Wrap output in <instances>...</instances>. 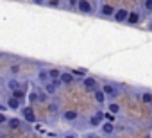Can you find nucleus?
Segmentation results:
<instances>
[{"mask_svg": "<svg viewBox=\"0 0 152 138\" xmlns=\"http://www.w3.org/2000/svg\"><path fill=\"white\" fill-rule=\"evenodd\" d=\"M9 122V117L6 115V113H0V126H4V124H7Z\"/></svg>", "mask_w": 152, "mask_h": 138, "instance_id": "obj_25", "label": "nucleus"}, {"mask_svg": "<svg viewBox=\"0 0 152 138\" xmlns=\"http://www.w3.org/2000/svg\"><path fill=\"white\" fill-rule=\"evenodd\" d=\"M7 88H9L11 92H16V90L25 88V84H23V83H20V81H16V79H9V81H7Z\"/></svg>", "mask_w": 152, "mask_h": 138, "instance_id": "obj_10", "label": "nucleus"}, {"mask_svg": "<svg viewBox=\"0 0 152 138\" xmlns=\"http://www.w3.org/2000/svg\"><path fill=\"white\" fill-rule=\"evenodd\" d=\"M27 101H29L31 104H34V102H39V93H38L36 90H32V92L27 95Z\"/></svg>", "mask_w": 152, "mask_h": 138, "instance_id": "obj_20", "label": "nucleus"}, {"mask_svg": "<svg viewBox=\"0 0 152 138\" xmlns=\"http://www.w3.org/2000/svg\"><path fill=\"white\" fill-rule=\"evenodd\" d=\"M104 118H106V122H111V124H113L116 117H115V115H111V113H106V115H104Z\"/></svg>", "mask_w": 152, "mask_h": 138, "instance_id": "obj_27", "label": "nucleus"}, {"mask_svg": "<svg viewBox=\"0 0 152 138\" xmlns=\"http://www.w3.org/2000/svg\"><path fill=\"white\" fill-rule=\"evenodd\" d=\"M143 7H145V11L152 13V0H147V2H143Z\"/></svg>", "mask_w": 152, "mask_h": 138, "instance_id": "obj_26", "label": "nucleus"}, {"mask_svg": "<svg viewBox=\"0 0 152 138\" xmlns=\"http://www.w3.org/2000/svg\"><path fill=\"white\" fill-rule=\"evenodd\" d=\"M83 138H93V134H84Z\"/></svg>", "mask_w": 152, "mask_h": 138, "instance_id": "obj_31", "label": "nucleus"}, {"mask_svg": "<svg viewBox=\"0 0 152 138\" xmlns=\"http://www.w3.org/2000/svg\"><path fill=\"white\" fill-rule=\"evenodd\" d=\"M100 129H102V133L104 134H107V136H113V133H115V124H111V122H104L102 126H100Z\"/></svg>", "mask_w": 152, "mask_h": 138, "instance_id": "obj_12", "label": "nucleus"}, {"mask_svg": "<svg viewBox=\"0 0 152 138\" xmlns=\"http://www.w3.org/2000/svg\"><path fill=\"white\" fill-rule=\"evenodd\" d=\"M27 95H29V93L25 92V88H22V90H16V92H13V97H15L16 101H20L22 104L25 102V99H27Z\"/></svg>", "mask_w": 152, "mask_h": 138, "instance_id": "obj_13", "label": "nucleus"}, {"mask_svg": "<svg viewBox=\"0 0 152 138\" xmlns=\"http://www.w3.org/2000/svg\"><path fill=\"white\" fill-rule=\"evenodd\" d=\"M102 92L106 93V97L109 95V97H116L118 95V90L113 86V84H102Z\"/></svg>", "mask_w": 152, "mask_h": 138, "instance_id": "obj_11", "label": "nucleus"}, {"mask_svg": "<svg viewBox=\"0 0 152 138\" xmlns=\"http://www.w3.org/2000/svg\"><path fill=\"white\" fill-rule=\"evenodd\" d=\"M38 81H39L41 84H47V83L50 81V77H48V68H47V70L43 68V70L38 72Z\"/></svg>", "mask_w": 152, "mask_h": 138, "instance_id": "obj_15", "label": "nucleus"}, {"mask_svg": "<svg viewBox=\"0 0 152 138\" xmlns=\"http://www.w3.org/2000/svg\"><path fill=\"white\" fill-rule=\"evenodd\" d=\"M107 138H115V136H107Z\"/></svg>", "mask_w": 152, "mask_h": 138, "instance_id": "obj_33", "label": "nucleus"}, {"mask_svg": "<svg viewBox=\"0 0 152 138\" xmlns=\"http://www.w3.org/2000/svg\"><path fill=\"white\" fill-rule=\"evenodd\" d=\"M22 113H23V120H25V124H34V122L38 120V117H36L32 106H23V108H22Z\"/></svg>", "mask_w": 152, "mask_h": 138, "instance_id": "obj_2", "label": "nucleus"}, {"mask_svg": "<svg viewBox=\"0 0 152 138\" xmlns=\"http://www.w3.org/2000/svg\"><path fill=\"white\" fill-rule=\"evenodd\" d=\"M141 101H143L145 104H152V93H148V92L143 93V95H141Z\"/></svg>", "mask_w": 152, "mask_h": 138, "instance_id": "obj_23", "label": "nucleus"}, {"mask_svg": "<svg viewBox=\"0 0 152 138\" xmlns=\"http://www.w3.org/2000/svg\"><path fill=\"white\" fill-rule=\"evenodd\" d=\"M129 13L131 11H127V9H116V13H115V22H118V23H122V22H127V18H129Z\"/></svg>", "mask_w": 152, "mask_h": 138, "instance_id": "obj_6", "label": "nucleus"}, {"mask_svg": "<svg viewBox=\"0 0 152 138\" xmlns=\"http://www.w3.org/2000/svg\"><path fill=\"white\" fill-rule=\"evenodd\" d=\"M127 23H129V25H136V23H140V13L131 11V13H129V18H127Z\"/></svg>", "mask_w": 152, "mask_h": 138, "instance_id": "obj_17", "label": "nucleus"}, {"mask_svg": "<svg viewBox=\"0 0 152 138\" xmlns=\"http://www.w3.org/2000/svg\"><path fill=\"white\" fill-rule=\"evenodd\" d=\"M93 138H102V136H93Z\"/></svg>", "mask_w": 152, "mask_h": 138, "instance_id": "obj_32", "label": "nucleus"}, {"mask_svg": "<svg viewBox=\"0 0 152 138\" xmlns=\"http://www.w3.org/2000/svg\"><path fill=\"white\" fill-rule=\"evenodd\" d=\"M100 16L102 18H111V16H115V13H116V9L111 6V4H100Z\"/></svg>", "mask_w": 152, "mask_h": 138, "instance_id": "obj_5", "label": "nucleus"}, {"mask_svg": "<svg viewBox=\"0 0 152 138\" xmlns=\"http://www.w3.org/2000/svg\"><path fill=\"white\" fill-rule=\"evenodd\" d=\"M77 11L81 15H93V4L91 2H86V0H81V2H77Z\"/></svg>", "mask_w": 152, "mask_h": 138, "instance_id": "obj_3", "label": "nucleus"}, {"mask_svg": "<svg viewBox=\"0 0 152 138\" xmlns=\"http://www.w3.org/2000/svg\"><path fill=\"white\" fill-rule=\"evenodd\" d=\"M59 81H61V84H63V86H68V84H73L75 76H73L72 72H63V74H61V77H59Z\"/></svg>", "mask_w": 152, "mask_h": 138, "instance_id": "obj_7", "label": "nucleus"}, {"mask_svg": "<svg viewBox=\"0 0 152 138\" xmlns=\"http://www.w3.org/2000/svg\"><path fill=\"white\" fill-rule=\"evenodd\" d=\"M47 99H48V95H47L45 92H41V93H39V102H47Z\"/></svg>", "mask_w": 152, "mask_h": 138, "instance_id": "obj_28", "label": "nucleus"}, {"mask_svg": "<svg viewBox=\"0 0 152 138\" xmlns=\"http://www.w3.org/2000/svg\"><path fill=\"white\" fill-rule=\"evenodd\" d=\"M59 86H63L61 81H48L47 84H43V92H45L47 95H56V92H57Z\"/></svg>", "mask_w": 152, "mask_h": 138, "instance_id": "obj_4", "label": "nucleus"}, {"mask_svg": "<svg viewBox=\"0 0 152 138\" xmlns=\"http://www.w3.org/2000/svg\"><path fill=\"white\" fill-rule=\"evenodd\" d=\"M72 74H73V76H81V77H88L84 68H77V70H72Z\"/></svg>", "mask_w": 152, "mask_h": 138, "instance_id": "obj_24", "label": "nucleus"}, {"mask_svg": "<svg viewBox=\"0 0 152 138\" xmlns=\"http://www.w3.org/2000/svg\"><path fill=\"white\" fill-rule=\"evenodd\" d=\"M90 126H91V127H100V126H102V120H100L97 115H91V117H90Z\"/></svg>", "mask_w": 152, "mask_h": 138, "instance_id": "obj_21", "label": "nucleus"}, {"mask_svg": "<svg viewBox=\"0 0 152 138\" xmlns=\"http://www.w3.org/2000/svg\"><path fill=\"white\" fill-rule=\"evenodd\" d=\"M6 109H7V106H6V104H0V113H4Z\"/></svg>", "mask_w": 152, "mask_h": 138, "instance_id": "obj_30", "label": "nucleus"}, {"mask_svg": "<svg viewBox=\"0 0 152 138\" xmlns=\"http://www.w3.org/2000/svg\"><path fill=\"white\" fill-rule=\"evenodd\" d=\"M7 126H9V129H22L23 127V120L18 118V117H11L9 122H7Z\"/></svg>", "mask_w": 152, "mask_h": 138, "instance_id": "obj_9", "label": "nucleus"}, {"mask_svg": "<svg viewBox=\"0 0 152 138\" xmlns=\"http://www.w3.org/2000/svg\"><path fill=\"white\" fill-rule=\"evenodd\" d=\"M63 138H77V134H75V133H68V134H64Z\"/></svg>", "mask_w": 152, "mask_h": 138, "instance_id": "obj_29", "label": "nucleus"}, {"mask_svg": "<svg viewBox=\"0 0 152 138\" xmlns=\"http://www.w3.org/2000/svg\"><path fill=\"white\" fill-rule=\"evenodd\" d=\"M93 95H95V101H97L99 104H104V102H106V93L102 92V88H100V90H97Z\"/></svg>", "mask_w": 152, "mask_h": 138, "instance_id": "obj_19", "label": "nucleus"}, {"mask_svg": "<svg viewBox=\"0 0 152 138\" xmlns=\"http://www.w3.org/2000/svg\"><path fill=\"white\" fill-rule=\"evenodd\" d=\"M107 113H111V115L116 117V115L120 113V106H118L116 102H109V104H107Z\"/></svg>", "mask_w": 152, "mask_h": 138, "instance_id": "obj_18", "label": "nucleus"}, {"mask_svg": "<svg viewBox=\"0 0 152 138\" xmlns=\"http://www.w3.org/2000/svg\"><path fill=\"white\" fill-rule=\"evenodd\" d=\"M20 70H22V66H20L18 63H13V65L9 66V74H11V76H18Z\"/></svg>", "mask_w": 152, "mask_h": 138, "instance_id": "obj_22", "label": "nucleus"}, {"mask_svg": "<svg viewBox=\"0 0 152 138\" xmlns=\"http://www.w3.org/2000/svg\"><path fill=\"white\" fill-rule=\"evenodd\" d=\"M83 86H84V90L90 92V93H95L97 90H100L95 77H84V79H83Z\"/></svg>", "mask_w": 152, "mask_h": 138, "instance_id": "obj_1", "label": "nucleus"}, {"mask_svg": "<svg viewBox=\"0 0 152 138\" xmlns=\"http://www.w3.org/2000/svg\"><path fill=\"white\" fill-rule=\"evenodd\" d=\"M6 106H7L9 109H15V111H16V109H20V108H22V102H20V101H16L15 97H11V99H7V101H6Z\"/></svg>", "mask_w": 152, "mask_h": 138, "instance_id": "obj_14", "label": "nucleus"}, {"mask_svg": "<svg viewBox=\"0 0 152 138\" xmlns=\"http://www.w3.org/2000/svg\"><path fill=\"white\" fill-rule=\"evenodd\" d=\"M61 74H63V70H59V68H48V77H50V81H59Z\"/></svg>", "mask_w": 152, "mask_h": 138, "instance_id": "obj_16", "label": "nucleus"}, {"mask_svg": "<svg viewBox=\"0 0 152 138\" xmlns=\"http://www.w3.org/2000/svg\"><path fill=\"white\" fill-rule=\"evenodd\" d=\"M63 120H66V122H75L79 118V113L75 111V109H68V111H63Z\"/></svg>", "mask_w": 152, "mask_h": 138, "instance_id": "obj_8", "label": "nucleus"}]
</instances>
